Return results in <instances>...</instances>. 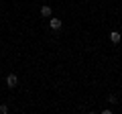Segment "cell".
<instances>
[{
  "label": "cell",
  "instance_id": "6da1fadb",
  "mask_svg": "<svg viewBox=\"0 0 122 114\" xmlns=\"http://www.w3.org/2000/svg\"><path fill=\"white\" fill-rule=\"evenodd\" d=\"M49 26H51V31H59L61 26H63V21L55 18V16H49Z\"/></svg>",
  "mask_w": 122,
  "mask_h": 114
},
{
  "label": "cell",
  "instance_id": "5b68a950",
  "mask_svg": "<svg viewBox=\"0 0 122 114\" xmlns=\"http://www.w3.org/2000/svg\"><path fill=\"white\" fill-rule=\"evenodd\" d=\"M108 102H110V104H118V98L114 96V94H110V96H108Z\"/></svg>",
  "mask_w": 122,
  "mask_h": 114
},
{
  "label": "cell",
  "instance_id": "7a4b0ae2",
  "mask_svg": "<svg viewBox=\"0 0 122 114\" xmlns=\"http://www.w3.org/2000/svg\"><path fill=\"white\" fill-rule=\"evenodd\" d=\"M6 86H8V88H16V86H18V78L14 73L6 75Z\"/></svg>",
  "mask_w": 122,
  "mask_h": 114
},
{
  "label": "cell",
  "instance_id": "277c9868",
  "mask_svg": "<svg viewBox=\"0 0 122 114\" xmlns=\"http://www.w3.org/2000/svg\"><path fill=\"white\" fill-rule=\"evenodd\" d=\"M41 16H45V18L53 16V10H51V6H41Z\"/></svg>",
  "mask_w": 122,
  "mask_h": 114
},
{
  "label": "cell",
  "instance_id": "3957f363",
  "mask_svg": "<svg viewBox=\"0 0 122 114\" xmlns=\"http://www.w3.org/2000/svg\"><path fill=\"white\" fill-rule=\"evenodd\" d=\"M110 41H112V43L114 45H118V43H120V41H122V35H120V33H118V31H110Z\"/></svg>",
  "mask_w": 122,
  "mask_h": 114
},
{
  "label": "cell",
  "instance_id": "8992f818",
  "mask_svg": "<svg viewBox=\"0 0 122 114\" xmlns=\"http://www.w3.org/2000/svg\"><path fill=\"white\" fill-rule=\"evenodd\" d=\"M0 112L6 114V112H8V106H6V104H0Z\"/></svg>",
  "mask_w": 122,
  "mask_h": 114
}]
</instances>
